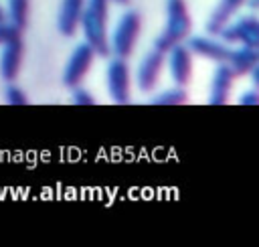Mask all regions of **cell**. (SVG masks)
Returning <instances> with one entry per match:
<instances>
[{"instance_id": "obj_1", "label": "cell", "mask_w": 259, "mask_h": 247, "mask_svg": "<svg viewBox=\"0 0 259 247\" xmlns=\"http://www.w3.org/2000/svg\"><path fill=\"white\" fill-rule=\"evenodd\" d=\"M111 0H85L81 14V28L85 43L95 51L97 57H109V34H107V12Z\"/></svg>"}, {"instance_id": "obj_2", "label": "cell", "mask_w": 259, "mask_h": 247, "mask_svg": "<svg viewBox=\"0 0 259 247\" xmlns=\"http://www.w3.org/2000/svg\"><path fill=\"white\" fill-rule=\"evenodd\" d=\"M192 18L186 6V0H166V28L158 34L154 47L168 53L178 43H184L190 36Z\"/></svg>"}, {"instance_id": "obj_3", "label": "cell", "mask_w": 259, "mask_h": 247, "mask_svg": "<svg viewBox=\"0 0 259 247\" xmlns=\"http://www.w3.org/2000/svg\"><path fill=\"white\" fill-rule=\"evenodd\" d=\"M140 28H142L140 12H136V10L123 12V16L119 18V22H117V26H115V30H113V34L109 38L111 55H115L119 59H127L134 53Z\"/></svg>"}, {"instance_id": "obj_4", "label": "cell", "mask_w": 259, "mask_h": 247, "mask_svg": "<svg viewBox=\"0 0 259 247\" xmlns=\"http://www.w3.org/2000/svg\"><path fill=\"white\" fill-rule=\"evenodd\" d=\"M217 36L225 45H245L259 49V18L255 14L239 16L235 22L225 24Z\"/></svg>"}, {"instance_id": "obj_5", "label": "cell", "mask_w": 259, "mask_h": 247, "mask_svg": "<svg viewBox=\"0 0 259 247\" xmlns=\"http://www.w3.org/2000/svg\"><path fill=\"white\" fill-rule=\"evenodd\" d=\"M95 59V51L87 45V43H81L73 49L67 65H65V71H63V83L65 87H79L83 83V79L87 77L89 69H91V63Z\"/></svg>"}, {"instance_id": "obj_6", "label": "cell", "mask_w": 259, "mask_h": 247, "mask_svg": "<svg viewBox=\"0 0 259 247\" xmlns=\"http://www.w3.org/2000/svg\"><path fill=\"white\" fill-rule=\"evenodd\" d=\"M132 77H130V65L125 59H111L107 65V93L115 103H127L132 99Z\"/></svg>"}, {"instance_id": "obj_7", "label": "cell", "mask_w": 259, "mask_h": 247, "mask_svg": "<svg viewBox=\"0 0 259 247\" xmlns=\"http://www.w3.org/2000/svg\"><path fill=\"white\" fill-rule=\"evenodd\" d=\"M164 65H166V53L164 51H160V49L154 47L150 53H146V57L140 61L138 75H136V81H138L140 91L148 93V91H152L158 85L160 75L164 71Z\"/></svg>"}, {"instance_id": "obj_8", "label": "cell", "mask_w": 259, "mask_h": 247, "mask_svg": "<svg viewBox=\"0 0 259 247\" xmlns=\"http://www.w3.org/2000/svg\"><path fill=\"white\" fill-rule=\"evenodd\" d=\"M168 67H170V75L172 81L178 87L188 85L190 77H192V53L188 51V47L184 43L174 45L172 49H168Z\"/></svg>"}, {"instance_id": "obj_9", "label": "cell", "mask_w": 259, "mask_h": 247, "mask_svg": "<svg viewBox=\"0 0 259 247\" xmlns=\"http://www.w3.org/2000/svg\"><path fill=\"white\" fill-rule=\"evenodd\" d=\"M22 55H24V45L20 34H16L14 38H10L8 43L2 45V53H0V77L8 83H12L18 73H20V65H22Z\"/></svg>"}, {"instance_id": "obj_10", "label": "cell", "mask_w": 259, "mask_h": 247, "mask_svg": "<svg viewBox=\"0 0 259 247\" xmlns=\"http://www.w3.org/2000/svg\"><path fill=\"white\" fill-rule=\"evenodd\" d=\"M186 47L190 53L202 57V59H208V61H214V63H227L229 61V55H231V45H225L221 40H214L210 36H188L186 38Z\"/></svg>"}, {"instance_id": "obj_11", "label": "cell", "mask_w": 259, "mask_h": 247, "mask_svg": "<svg viewBox=\"0 0 259 247\" xmlns=\"http://www.w3.org/2000/svg\"><path fill=\"white\" fill-rule=\"evenodd\" d=\"M83 8H85V0H61L59 16H57V28L61 34L73 36L77 32Z\"/></svg>"}, {"instance_id": "obj_12", "label": "cell", "mask_w": 259, "mask_h": 247, "mask_svg": "<svg viewBox=\"0 0 259 247\" xmlns=\"http://www.w3.org/2000/svg\"><path fill=\"white\" fill-rule=\"evenodd\" d=\"M227 65L233 71L235 79L237 77H245V75H249L259 65V49L239 45V47L231 49V55H229Z\"/></svg>"}, {"instance_id": "obj_13", "label": "cell", "mask_w": 259, "mask_h": 247, "mask_svg": "<svg viewBox=\"0 0 259 247\" xmlns=\"http://www.w3.org/2000/svg\"><path fill=\"white\" fill-rule=\"evenodd\" d=\"M233 81H235V75H233V71L229 69V65H227V63H217V69H214V75H212V83H210L208 101H210L212 105L227 103V99H229V95H231Z\"/></svg>"}, {"instance_id": "obj_14", "label": "cell", "mask_w": 259, "mask_h": 247, "mask_svg": "<svg viewBox=\"0 0 259 247\" xmlns=\"http://www.w3.org/2000/svg\"><path fill=\"white\" fill-rule=\"evenodd\" d=\"M243 4H245V0H219L217 8H214V10L210 12V16L206 18V24H204L206 32H208L210 36H217L219 30H221L225 24L231 22V18L235 16V12H237Z\"/></svg>"}, {"instance_id": "obj_15", "label": "cell", "mask_w": 259, "mask_h": 247, "mask_svg": "<svg viewBox=\"0 0 259 247\" xmlns=\"http://www.w3.org/2000/svg\"><path fill=\"white\" fill-rule=\"evenodd\" d=\"M28 8H30V0H8L6 22L18 32H22L28 24Z\"/></svg>"}, {"instance_id": "obj_16", "label": "cell", "mask_w": 259, "mask_h": 247, "mask_svg": "<svg viewBox=\"0 0 259 247\" xmlns=\"http://www.w3.org/2000/svg\"><path fill=\"white\" fill-rule=\"evenodd\" d=\"M186 99H188L186 91L176 85V87H170V89L154 95L150 99V103H154V105H180V103H186Z\"/></svg>"}, {"instance_id": "obj_17", "label": "cell", "mask_w": 259, "mask_h": 247, "mask_svg": "<svg viewBox=\"0 0 259 247\" xmlns=\"http://www.w3.org/2000/svg\"><path fill=\"white\" fill-rule=\"evenodd\" d=\"M6 101L12 103V105H24V103H28L24 91L20 87H16V85H8V89H6Z\"/></svg>"}, {"instance_id": "obj_18", "label": "cell", "mask_w": 259, "mask_h": 247, "mask_svg": "<svg viewBox=\"0 0 259 247\" xmlns=\"http://www.w3.org/2000/svg\"><path fill=\"white\" fill-rule=\"evenodd\" d=\"M73 103H77V105H93L95 103V99H93V95L89 93V91H85L83 87H73Z\"/></svg>"}, {"instance_id": "obj_19", "label": "cell", "mask_w": 259, "mask_h": 247, "mask_svg": "<svg viewBox=\"0 0 259 247\" xmlns=\"http://www.w3.org/2000/svg\"><path fill=\"white\" fill-rule=\"evenodd\" d=\"M16 34H20L16 28H12L8 22H4V24H0V47L4 45V43H8L10 38H14Z\"/></svg>"}, {"instance_id": "obj_20", "label": "cell", "mask_w": 259, "mask_h": 247, "mask_svg": "<svg viewBox=\"0 0 259 247\" xmlns=\"http://www.w3.org/2000/svg\"><path fill=\"white\" fill-rule=\"evenodd\" d=\"M239 103H243V105H257V103H259V93H257V89L245 91V93L239 97Z\"/></svg>"}, {"instance_id": "obj_21", "label": "cell", "mask_w": 259, "mask_h": 247, "mask_svg": "<svg viewBox=\"0 0 259 247\" xmlns=\"http://www.w3.org/2000/svg\"><path fill=\"white\" fill-rule=\"evenodd\" d=\"M6 22V10L0 6V24H4Z\"/></svg>"}, {"instance_id": "obj_22", "label": "cell", "mask_w": 259, "mask_h": 247, "mask_svg": "<svg viewBox=\"0 0 259 247\" xmlns=\"http://www.w3.org/2000/svg\"><path fill=\"white\" fill-rule=\"evenodd\" d=\"M115 4H121V6H125V4H130V0H113Z\"/></svg>"}]
</instances>
